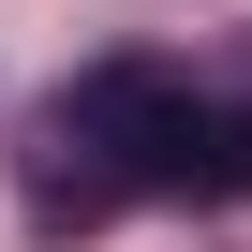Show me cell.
I'll list each match as a JSON object with an SVG mask.
<instances>
[{
    "label": "cell",
    "instance_id": "cell-1",
    "mask_svg": "<svg viewBox=\"0 0 252 252\" xmlns=\"http://www.w3.org/2000/svg\"><path fill=\"white\" fill-rule=\"evenodd\" d=\"M60 134H74L119 193H237V178H252V134H237L222 104H193L163 60L74 74V89H60Z\"/></svg>",
    "mask_w": 252,
    "mask_h": 252
},
{
    "label": "cell",
    "instance_id": "cell-2",
    "mask_svg": "<svg viewBox=\"0 0 252 252\" xmlns=\"http://www.w3.org/2000/svg\"><path fill=\"white\" fill-rule=\"evenodd\" d=\"M104 208H119V178H104V163L60 134V119H45V134H30V222L60 237V222H104Z\"/></svg>",
    "mask_w": 252,
    "mask_h": 252
}]
</instances>
